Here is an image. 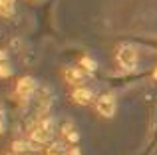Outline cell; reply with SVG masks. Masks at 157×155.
Masks as SVG:
<instances>
[{
  "instance_id": "cell-1",
  "label": "cell",
  "mask_w": 157,
  "mask_h": 155,
  "mask_svg": "<svg viewBox=\"0 0 157 155\" xmlns=\"http://www.w3.org/2000/svg\"><path fill=\"white\" fill-rule=\"evenodd\" d=\"M115 60H117V64L123 68L125 72H131L137 68V50H135L133 46H129V44H121V46L117 48V52H115Z\"/></svg>"
},
{
  "instance_id": "cell-2",
  "label": "cell",
  "mask_w": 157,
  "mask_h": 155,
  "mask_svg": "<svg viewBox=\"0 0 157 155\" xmlns=\"http://www.w3.org/2000/svg\"><path fill=\"white\" fill-rule=\"evenodd\" d=\"M94 108H96V112L100 113L101 117L111 119V117L117 113V101H115V97L111 96V93H101V96L96 97Z\"/></svg>"
},
{
  "instance_id": "cell-3",
  "label": "cell",
  "mask_w": 157,
  "mask_h": 155,
  "mask_svg": "<svg viewBox=\"0 0 157 155\" xmlns=\"http://www.w3.org/2000/svg\"><path fill=\"white\" fill-rule=\"evenodd\" d=\"M36 89H38V81L34 80L32 76H24L16 81V96L20 97L22 101H28L30 96H34Z\"/></svg>"
},
{
  "instance_id": "cell-4",
  "label": "cell",
  "mask_w": 157,
  "mask_h": 155,
  "mask_svg": "<svg viewBox=\"0 0 157 155\" xmlns=\"http://www.w3.org/2000/svg\"><path fill=\"white\" fill-rule=\"evenodd\" d=\"M90 72H86L84 68H66L64 70V80L68 81L70 85H74V88H78V85H84L86 81V76H88Z\"/></svg>"
},
{
  "instance_id": "cell-5",
  "label": "cell",
  "mask_w": 157,
  "mask_h": 155,
  "mask_svg": "<svg viewBox=\"0 0 157 155\" xmlns=\"http://www.w3.org/2000/svg\"><path fill=\"white\" fill-rule=\"evenodd\" d=\"M72 101L76 105H90L92 101H96V97H94V92L90 88L78 85V88H74V92H72Z\"/></svg>"
},
{
  "instance_id": "cell-6",
  "label": "cell",
  "mask_w": 157,
  "mask_h": 155,
  "mask_svg": "<svg viewBox=\"0 0 157 155\" xmlns=\"http://www.w3.org/2000/svg\"><path fill=\"white\" fill-rule=\"evenodd\" d=\"M78 66H80V68H84L86 72H90V74L98 70V62H96L94 58H90V56H82V58H80V62H78Z\"/></svg>"
},
{
  "instance_id": "cell-7",
  "label": "cell",
  "mask_w": 157,
  "mask_h": 155,
  "mask_svg": "<svg viewBox=\"0 0 157 155\" xmlns=\"http://www.w3.org/2000/svg\"><path fill=\"white\" fill-rule=\"evenodd\" d=\"M46 155H68V149L64 147L62 141H52L50 147L46 149Z\"/></svg>"
},
{
  "instance_id": "cell-8",
  "label": "cell",
  "mask_w": 157,
  "mask_h": 155,
  "mask_svg": "<svg viewBox=\"0 0 157 155\" xmlns=\"http://www.w3.org/2000/svg\"><path fill=\"white\" fill-rule=\"evenodd\" d=\"M12 153H16V155H24V153H28L30 151V147H28V141H24V139H14L12 141Z\"/></svg>"
},
{
  "instance_id": "cell-9",
  "label": "cell",
  "mask_w": 157,
  "mask_h": 155,
  "mask_svg": "<svg viewBox=\"0 0 157 155\" xmlns=\"http://www.w3.org/2000/svg\"><path fill=\"white\" fill-rule=\"evenodd\" d=\"M74 129H76V127H74V121L72 119H66V121H62V123H60L58 131H60V137H62V139H66V137H68Z\"/></svg>"
},
{
  "instance_id": "cell-10",
  "label": "cell",
  "mask_w": 157,
  "mask_h": 155,
  "mask_svg": "<svg viewBox=\"0 0 157 155\" xmlns=\"http://www.w3.org/2000/svg\"><path fill=\"white\" fill-rule=\"evenodd\" d=\"M14 72H12V66L8 62H0V78L2 80H6V78H10Z\"/></svg>"
},
{
  "instance_id": "cell-11",
  "label": "cell",
  "mask_w": 157,
  "mask_h": 155,
  "mask_svg": "<svg viewBox=\"0 0 157 155\" xmlns=\"http://www.w3.org/2000/svg\"><path fill=\"white\" fill-rule=\"evenodd\" d=\"M78 141H80V133H78V131H76V129H74V131H72V133H70V135H68V137H66V143H70V145H76V143H78Z\"/></svg>"
},
{
  "instance_id": "cell-12",
  "label": "cell",
  "mask_w": 157,
  "mask_h": 155,
  "mask_svg": "<svg viewBox=\"0 0 157 155\" xmlns=\"http://www.w3.org/2000/svg\"><path fill=\"white\" fill-rule=\"evenodd\" d=\"M68 155H82V151L78 145H72V147H68Z\"/></svg>"
},
{
  "instance_id": "cell-13",
  "label": "cell",
  "mask_w": 157,
  "mask_h": 155,
  "mask_svg": "<svg viewBox=\"0 0 157 155\" xmlns=\"http://www.w3.org/2000/svg\"><path fill=\"white\" fill-rule=\"evenodd\" d=\"M6 58H8V52L6 50H0V62H6Z\"/></svg>"
},
{
  "instance_id": "cell-14",
  "label": "cell",
  "mask_w": 157,
  "mask_h": 155,
  "mask_svg": "<svg viewBox=\"0 0 157 155\" xmlns=\"http://www.w3.org/2000/svg\"><path fill=\"white\" fill-rule=\"evenodd\" d=\"M4 129H6V125H4V115H0V135L4 133Z\"/></svg>"
},
{
  "instance_id": "cell-15",
  "label": "cell",
  "mask_w": 157,
  "mask_h": 155,
  "mask_svg": "<svg viewBox=\"0 0 157 155\" xmlns=\"http://www.w3.org/2000/svg\"><path fill=\"white\" fill-rule=\"evenodd\" d=\"M153 80L157 81V68H155V70H153Z\"/></svg>"
},
{
  "instance_id": "cell-16",
  "label": "cell",
  "mask_w": 157,
  "mask_h": 155,
  "mask_svg": "<svg viewBox=\"0 0 157 155\" xmlns=\"http://www.w3.org/2000/svg\"><path fill=\"white\" fill-rule=\"evenodd\" d=\"M32 2H42V0H32Z\"/></svg>"
},
{
  "instance_id": "cell-17",
  "label": "cell",
  "mask_w": 157,
  "mask_h": 155,
  "mask_svg": "<svg viewBox=\"0 0 157 155\" xmlns=\"http://www.w3.org/2000/svg\"><path fill=\"white\" fill-rule=\"evenodd\" d=\"M8 155H16V153H8Z\"/></svg>"
}]
</instances>
